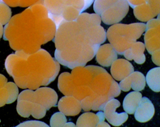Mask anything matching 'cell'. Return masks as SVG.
I'll list each match as a JSON object with an SVG mask.
<instances>
[{"label":"cell","instance_id":"obj_1","mask_svg":"<svg viewBox=\"0 0 160 127\" xmlns=\"http://www.w3.org/2000/svg\"><path fill=\"white\" fill-rule=\"evenodd\" d=\"M56 26L42 0L20 14L13 17L4 29V40H9L12 48L19 52L32 54L41 44L53 38Z\"/></svg>","mask_w":160,"mask_h":127},{"label":"cell","instance_id":"obj_2","mask_svg":"<svg viewBox=\"0 0 160 127\" xmlns=\"http://www.w3.org/2000/svg\"><path fill=\"white\" fill-rule=\"evenodd\" d=\"M5 67L18 86L31 90L50 84L60 70L58 61L42 49L32 54L17 51L7 58Z\"/></svg>","mask_w":160,"mask_h":127},{"label":"cell","instance_id":"obj_3","mask_svg":"<svg viewBox=\"0 0 160 127\" xmlns=\"http://www.w3.org/2000/svg\"><path fill=\"white\" fill-rule=\"evenodd\" d=\"M53 41L56 48L55 59L71 69L85 66L94 58L100 46L91 43L86 30L76 21H62L56 28Z\"/></svg>","mask_w":160,"mask_h":127},{"label":"cell","instance_id":"obj_4","mask_svg":"<svg viewBox=\"0 0 160 127\" xmlns=\"http://www.w3.org/2000/svg\"><path fill=\"white\" fill-rule=\"evenodd\" d=\"M94 76V66L76 67L71 74L63 73L59 76L58 88L65 96H73L81 101L82 109L88 111L92 109L93 92L91 85Z\"/></svg>","mask_w":160,"mask_h":127},{"label":"cell","instance_id":"obj_5","mask_svg":"<svg viewBox=\"0 0 160 127\" xmlns=\"http://www.w3.org/2000/svg\"><path fill=\"white\" fill-rule=\"evenodd\" d=\"M146 30L144 23L130 24H115L108 29L106 38L118 55H123L125 50L137 42Z\"/></svg>","mask_w":160,"mask_h":127},{"label":"cell","instance_id":"obj_6","mask_svg":"<svg viewBox=\"0 0 160 127\" xmlns=\"http://www.w3.org/2000/svg\"><path fill=\"white\" fill-rule=\"evenodd\" d=\"M18 101L28 100L32 103L40 104L44 106L47 111L52 107L57 106L58 95L54 90L50 88L44 87L38 89L35 91L31 89L21 92L18 96Z\"/></svg>","mask_w":160,"mask_h":127},{"label":"cell","instance_id":"obj_7","mask_svg":"<svg viewBox=\"0 0 160 127\" xmlns=\"http://www.w3.org/2000/svg\"><path fill=\"white\" fill-rule=\"evenodd\" d=\"M128 9L129 5L127 0H118L101 14V21L108 25L118 24L128 14Z\"/></svg>","mask_w":160,"mask_h":127},{"label":"cell","instance_id":"obj_8","mask_svg":"<svg viewBox=\"0 0 160 127\" xmlns=\"http://www.w3.org/2000/svg\"><path fill=\"white\" fill-rule=\"evenodd\" d=\"M157 17V19H152L148 21L144 34V45L151 55L160 48L159 14Z\"/></svg>","mask_w":160,"mask_h":127},{"label":"cell","instance_id":"obj_9","mask_svg":"<svg viewBox=\"0 0 160 127\" xmlns=\"http://www.w3.org/2000/svg\"><path fill=\"white\" fill-rule=\"evenodd\" d=\"M121 106L120 102L117 99H111L103 106V111L104 116L106 120L111 125L114 126H122L127 121L128 118L127 112L123 113H116V110Z\"/></svg>","mask_w":160,"mask_h":127},{"label":"cell","instance_id":"obj_10","mask_svg":"<svg viewBox=\"0 0 160 127\" xmlns=\"http://www.w3.org/2000/svg\"><path fill=\"white\" fill-rule=\"evenodd\" d=\"M118 85L123 91H129L131 89L136 91H141L146 86V79L141 72L134 71L124 79L121 80Z\"/></svg>","mask_w":160,"mask_h":127},{"label":"cell","instance_id":"obj_11","mask_svg":"<svg viewBox=\"0 0 160 127\" xmlns=\"http://www.w3.org/2000/svg\"><path fill=\"white\" fill-rule=\"evenodd\" d=\"M43 3L48 11V17L55 24L57 28L63 21L62 12L65 6V0H44Z\"/></svg>","mask_w":160,"mask_h":127},{"label":"cell","instance_id":"obj_12","mask_svg":"<svg viewBox=\"0 0 160 127\" xmlns=\"http://www.w3.org/2000/svg\"><path fill=\"white\" fill-rule=\"evenodd\" d=\"M60 111L65 116H76L81 112L82 107L81 101L71 96L62 97L58 105Z\"/></svg>","mask_w":160,"mask_h":127},{"label":"cell","instance_id":"obj_13","mask_svg":"<svg viewBox=\"0 0 160 127\" xmlns=\"http://www.w3.org/2000/svg\"><path fill=\"white\" fill-rule=\"evenodd\" d=\"M117 58V53L111 44L99 46L96 54V61L103 67L110 66Z\"/></svg>","mask_w":160,"mask_h":127},{"label":"cell","instance_id":"obj_14","mask_svg":"<svg viewBox=\"0 0 160 127\" xmlns=\"http://www.w3.org/2000/svg\"><path fill=\"white\" fill-rule=\"evenodd\" d=\"M154 107L152 102L147 97L142 98L139 106L134 112L136 120L144 123L151 120L154 115Z\"/></svg>","mask_w":160,"mask_h":127},{"label":"cell","instance_id":"obj_15","mask_svg":"<svg viewBox=\"0 0 160 127\" xmlns=\"http://www.w3.org/2000/svg\"><path fill=\"white\" fill-rule=\"evenodd\" d=\"M134 71V66L127 60L116 59L111 64V73L116 80H122Z\"/></svg>","mask_w":160,"mask_h":127},{"label":"cell","instance_id":"obj_16","mask_svg":"<svg viewBox=\"0 0 160 127\" xmlns=\"http://www.w3.org/2000/svg\"><path fill=\"white\" fill-rule=\"evenodd\" d=\"M103 112H98L97 114L85 113L78 119L76 126H107L110 125L106 123Z\"/></svg>","mask_w":160,"mask_h":127},{"label":"cell","instance_id":"obj_17","mask_svg":"<svg viewBox=\"0 0 160 127\" xmlns=\"http://www.w3.org/2000/svg\"><path fill=\"white\" fill-rule=\"evenodd\" d=\"M145 45L141 42H136L131 47L124 51L123 55L128 60H134L137 64L142 65L146 61L144 55Z\"/></svg>","mask_w":160,"mask_h":127},{"label":"cell","instance_id":"obj_18","mask_svg":"<svg viewBox=\"0 0 160 127\" xmlns=\"http://www.w3.org/2000/svg\"><path fill=\"white\" fill-rule=\"evenodd\" d=\"M142 98V95L139 91H134L127 94L123 102V107L125 112L128 114H134Z\"/></svg>","mask_w":160,"mask_h":127},{"label":"cell","instance_id":"obj_19","mask_svg":"<svg viewBox=\"0 0 160 127\" xmlns=\"http://www.w3.org/2000/svg\"><path fill=\"white\" fill-rule=\"evenodd\" d=\"M83 29H88L95 25H101V16L97 14L81 13L75 20Z\"/></svg>","mask_w":160,"mask_h":127},{"label":"cell","instance_id":"obj_20","mask_svg":"<svg viewBox=\"0 0 160 127\" xmlns=\"http://www.w3.org/2000/svg\"><path fill=\"white\" fill-rule=\"evenodd\" d=\"M86 32L89 40L93 45H100L106 40V33L101 25L91 27L86 29Z\"/></svg>","mask_w":160,"mask_h":127},{"label":"cell","instance_id":"obj_21","mask_svg":"<svg viewBox=\"0 0 160 127\" xmlns=\"http://www.w3.org/2000/svg\"><path fill=\"white\" fill-rule=\"evenodd\" d=\"M133 9L136 18L142 22H148L157 16L147 2L136 6Z\"/></svg>","mask_w":160,"mask_h":127},{"label":"cell","instance_id":"obj_22","mask_svg":"<svg viewBox=\"0 0 160 127\" xmlns=\"http://www.w3.org/2000/svg\"><path fill=\"white\" fill-rule=\"evenodd\" d=\"M146 82L152 91L158 93L160 91V68H152L147 73L145 78Z\"/></svg>","mask_w":160,"mask_h":127},{"label":"cell","instance_id":"obj_23","mask_svg":"<svg viewBox=\"0 0 160 127\" xmlns=\"http://www.w3.org/2000/svg\"><path fill=\"white\" fill-rule=\"evenodd\" d=\"M33 103L28 100H20L18 102L17 111L21 116L28 118L32 114Z\"/></svg>","mask_w":160,"mask_h":127},{"label":"cell","instance_id":"obj_24","mask_svg":"<svg viewBox=\"0 0 160 127\" xmlns=\"http://www.w3.org/2000/svg\"><path fill=\"white\" fill-rule=\"evenodd\" d=\"M95 0H65V5L71 6L81 13L89 8Z\"/></svg>","mask_w":160,"mask_h":127},{"label":"cell","instance_id":"obj_25","mask_svg":"<svg viewBox=\"0 0 160 127\" xmlns=\"http://www.w3.org/2000/svg\"><path fill=\"white\" fill-rule=\"evenodd\" d=\"M118 0H95L93 4V9L96 14L101 15L103 12L117 2Z\"/></svg>","mask_w":160,"mask_h":127},{"label":"cell","instance_id":"obj_26","mask_svg":"<svg viewBox=\"0 0 160 127\" xmlns=\"http://www.w3.org/2000/svg\"><path fill=\"white\" fill-rule=\"evenodd\" d=\"M81 14V12L74 7L65 5L62 12V18L63 21H75Z\"/></svg>","mask_w":160,"mask_h":127},{"label":"cell","instance_id":"obj_27","mask_svg":"<svg viewBox=\"0 0 160 127\" xmlns=\"http://www.w3.org/2000/svg\"><path fill=\"white\" fill-rule=\"evenodd\" d=\"M12 12L9 6L3 2H0V23L5 25L11 19Z\"/></svg>","mask_w":160,"mask_h":127},{"label":"cell","instance_id":"obj_28","mask_svg":"<svg viewBox=\"0 0 160 127\" xmlns=\"http://www.w3.org/2000/svg\"><path fill=\"white\" fill-rule=\"evenodd\" d=\"M66 123V117L61 112L55 113L50 119V126H65Z\"/></svg>","mask_w":160,"mask_h":127},{"label":"cell","instance_id":"obj_29","mask_svg":"<svg viewBox=\"0 0 160 127\" xmlns=\"http://www.w3.org/2000/svg\"><path fill=\"white\" fill-rule=\"evenodd\" d=\"M5 86L8 90L9 92V101H8V104H12L16 101V99L18 98V85H17L15 84L12 82H9L5 84Z\"/></svg>","mask_w":160,"mask_h":127},{"label":"cell","instance_id":"obj_30","mask_svg":"<svg viewBox=\"0 0 160 127\" xmlns=\"http://www.w3.org/2000/svg\"><path fill=\"white\" fill-rule=\"evenodd\" d=\"M46 112H47V109L44 106H41L40 104L33 103L32 114L31 115H32L34 118L38 119H42L45 116Z\"/></svg>","mask_w":160,"mask_h":127},{"label":"cell","instance_id":"obj_31","mask_svg":"<svg viewBox=\"0 0 160 127\" xmlns=\"http://www.w3.org/2000/svg\"><path fill=\"white\" fill-rule=\"evenodd\" d=\"M9 92L5 85L2 89H0V107L8 104L9 101Z\"/></svg>","mask_w":160,"mask_h":127},{"label":"cell","instance_id":"obj_32","mask_svg":"<svg viewBox=\"0 0 160 127\" xmlns=\"http://www.w3.org/2000/svg\"><path fill=\"white\" fill-rule=\"evenodd\" d=\"M18 126H48L44 122L39 121H28L19 124Z\"/></svg>","mask_w":160,"mask_h":127},{"label":"cell","instance_id":"obj_33","mask_svg":"<svg viewBox=\"0 0 160 127\" xmlns=\"http://www.w3.org/2000/svg\"><path fill=\"white\" fill-rule=\"evenodd\" d=\"M147 4L151 7L155 14L159 15V0H148Z\"/></svg>","mask_w":160,"mask_h":127},{"label":"cell","instance_id":"obj_34","mask_svg":"<svg viewBox=\"0 0 160 127\" xmlns=\"http://www.w3.org/2000/svg\"><path fill=\"white\" fill-rule=\"evenodd\" d=\"M128 5H129L131 7L134 8L136 6L140 5V4L146 3L147 2L148 0H127Z\"/></svg>","mask_w":160,"mask_h":127},{"label":"cell","instance_id":"obj_35","mask_svg":"<svg viewBox=\"0 0 160 127\" xmlns=\"http://www.w3.org/2000/svg\"><path fill=\"white\" fill-rule=\"evenodd\" d=\"M38 1H40V0H19L18 6L22 7L31 6L32 4H35Z\"/></svg>","mask_w":160,"mask_h":127},{"label":"cell","instance_id":"obj_36","mask_svg":"<svg viewBox=\"0 0 160 127\" xmlns=\"http://www.w3.org/2000/svg\"><path fill=\"white\" fill-rule=\"evenodd\" d=\"M159 54H160V50H157L152 53V60L154 63V64H156L159 66L160 65V59H159Z\"/></svg>","mask_w":160,"mask_h":127},{"label":"cell","instance_id":"obj_37","mask_svg":"<svg viewBox=\"0 0 160 127\" xmlns=\"http://www.w3.org/2000/svg\"><path fill=\"white\" fill-rule=\"evenodd\" d=\"M0 2H3L8 6L14 7L18 6L19 0H0Z\"/></svg>","mask_w":160,"mask_h":127},{"label":"cell","instance_id":"obj_38","mask_svg":"<svg viewBox=\"0 0 160 127\" xmlns=\"http://www.w3.org/2000/svg\"><path fill=\"white\" fill-rule=\"evenodd\" d=\"M7 83V80L3 75L0 74V89L3 88Z\"/></svg>","mask_w":160,"mask_h":127},{"label":"cell","instance_id":"obj_39","mask_svg":"<svg viewBox=\"0 0 160 127\" xmlns=\"http://www.w3.org/2000/svg\"><path fill=\"white\" fill-rule=\"evenodd\" d=\"M4 35V28H3V26H2V24L0 23V39L2 36Z\"/></svg>","mask_w":160,"mask_h":127},{"label":"cell","instance_id":"obj_40","mask_svg":"<svg viewBox=\"0 0 160 127\" xmlns=\"http://www.w3.org/2000/svg\"><path fill=\"white\" fill-rule=\"evenodd\" d=\"M76 126V125H75L74 124H72V123H67L65 124V126Z\"/></svg>","mask_w":160,"mask_h":127},{"label":"cell","instance_id":"obj_41","mask_svg":"<svg viewBox=\"0 0 160 127\" xmlns=\"http://www.w3.org/2000/svg\"></svg>","mask_w":160,"mask_h":127}]
</instances>
